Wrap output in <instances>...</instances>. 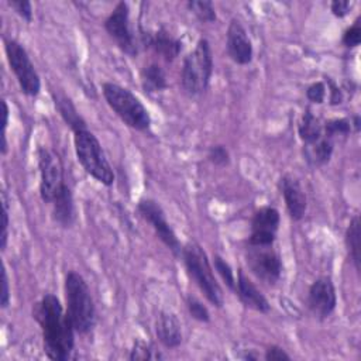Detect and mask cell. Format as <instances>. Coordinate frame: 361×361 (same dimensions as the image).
I'll list each match as a JSON object with an SVG mask.
<instances>
[{
    "label": "cell",
    "instance_id": "35",
    "mask_svg": "<svg viewBox=\"0 0 361 361\" xmlns=\"http://www.w3.org/2000/svg\"><path fill=\"white\" fill-rule=\"evenodd\" d=\"M264 358L267 361H289L290 355L282 347H279V345H269L265 350Z\"/></svg>",
    "mask_w": 361,
    "mask_h": 361
},
{
    "label": "cell",
    "instance_id": "11",
    "mask_svg": "<svg viewBox=\"0 0 361 361\" xmlns=\"http://www.w3.org/2000/svg\"><path fill=\"white\" fill-rule=\"evenodd\" d=\"M247 265L251 272L268 285L279 281L282 274V262L271 247H251L247 254Z\"/></svg>",
    "mask_w": 361,
    "mask_h": 361
},
{
    "label": "cell",
    "instance_id": "36",
    "mask_svg": "<svg viewBox=\"0 0 361 361\" xmlns=\"http://www.w3.org/2000/svg\"><path fill=\"white\" fill-rule=\"evenodd\" d=\"M353 3L347 1V0H334L330 4V10L336 17H344L348 14V11L351 10Z\"/></svg>",
    "mask_w": 361,
    "mask_h": 361
},
{
    "label": "cell",
    "instance_id": "19",
    "mask_svg": "<svg viewBox=\"0 0 361 361\" xmlns=\"http://www.w3.org/2000/svg\"><path fill=\"white\" fill-rule=\"evenodd\" d=\"M52 216L54 220L61 227H71L75 221V204H73V196L66 183L62 185L59 192L55 195L52 200Z\"/></svg>",
    "mask_w": 361,
    "mask_h": 361
},
{
    "label": "cell",
    "instance_id": "13",
    "mask_svg": "<svg viewBox=\"0 0 361 361\" xmlns=\"http://www.w3.org/2000/svg\"><path fill=\"white\" fill-rule=\"evenodd\" d=\"M337 305L336 289L329 276L317 278L309 288L307 292V306L310 312L319 317H329Z\"/></svg>",
    "mask_w": 361,
    "mask_h": 361
},
{
    "label": "cell",
    "instance_id": "29",
    "mask_svg": "<svg viewBox=\"0 0 361 361\" xmlns=\"http://www.w3.org/2000/svg\"><path fill=\"white\" fill-rule=\"evenodd\" d=\"M186 306L188 310L190 313V316L197 320V322H203L207 323L210 320V313L207 310V307L195 296H188L186 299Z\"/></svg>",
    "mask_w": 361,
    "mask_h": 361
},
{
    "label": "cell",
    "instance_id": "4",
    "mask_svg": "<svg viewBox=\"0 0 361 361\" xmlns=\"http://www.w3.org/2000/svg\"><path fill=\"white\" fill-rule=\"evenodd\" d=\"M102 92L109 107L121 118L124 124L137 131L149 130V113L131 90L113 82H104L102 85Z\"/></svg>",
    "mask_w": 361,
    "mask_h": 361
},
{
    "label": "cell",
    "instance_id": "18",
    "mask_svg": "<svg viewBox=\"0 0 361 361\" xmlns=\"http://www.w3.org/2000/svg\"><path fill=\"white\" fill-rule=\"evenodd\" d=\"M155 334L166 348H176L182 343V327L178 316L172 312H161L155 322Z\"/></svg>",
    "mask_w": 361,
    "mask_h": 361
},
{
    "label": "cell",
    "instance_id": "6",
    "mask_svg": "<svg viewBox=\"0 0 361 361\" xmlns=\"http://www.w3.org/2000/svg\"><path fill=\"white\" fill-rule=\"evenodd\" d=\"M213 73V54L206 38L196 42V47L189 52L182 65L180 82L183 90L190 96L202 94L210 85Z\"/></svg>",
    "mask_w": 361,
    "mask_h": 361
},
{
    "label": "cell",
    "instance_id": "9",
    "mask_svg": "<svg viewBox=\"0 0 361 361\" xmlns=\"http://www.w3.org/2000/svg\"><path fill=\"white\" fill-rule=\"evenodd\" d=\"M104 30L114 39L117 47L127 55L135 56L138 45L135 35L130 27V8L126 1L116 4L113 11L104 20Z\"/></svg>",
    "mask_w": 361,
    "mask_h": 361
},
{
    "label": "cell",
    "instance_id": "22",
    "mask_svg": "<svg viewBox=\"0 0 361 361\" xmlns=\"http://www.w3.org/2000/svg\"><path fill=\"white\" fill-rule=\"evenodd\" d=\"M298 133H299L300 140L303 141V145L312 144L324 135L323 126L320 124L319 118L310 110H306L303 113V116L298 124Z\"/></svg>",
    "mask_w": 361,
    "mask_h": 361
},
{
    "label": "cell",
    "instance_id": "28",
    "mask_svg": "<svg viewBox=\"0 0 361 361\" xmlns=\"http://www.w3.org/2000/svg\"><path fill=\"white\" fill-rule=\"evenodd\" d=\"M351 131V123L347 118H333L329 120L323 127V134L329 140L337 135H348Z\"/></svg>",
    "mask_w": 361,
    "mask_h": 361
},
{
    "label": "cell",
    "instance_id": "16",
    "mask_svg": "<svg viewBox=\"0 0 361 361\" xmlns=\"http://www.w3.org/2000/svg\"><path fill=\"white\" fill-rule=\"evenodd\" d=\"M279 190L283 196L285 206L293 220H300L305 216L307 200L300 182L292 175H283L279 179Z\"/></svg>",
    "mask_w": 361,
    "mask_h": 361
},
{
    "label": "cell",
    "instance_id": "34",
    "mask_svg": "<svg viewBox=\"0 0 361 361\" xmlns=\"http://www.w3.org/2000/svg\"><path fill=\"white\" fill-rule=\"evenodd\" d=\"M7 237H8V206H7V197L6 193H3V212H1V234H0V247L1 250L7 245Z\"/></svg>",
    "mask_w": 361,
    "mask_h": 361
},
{
    "label": "cell",
    "instance_id": "12",
    "mask_svg": "<svg viewBox=\"0 0 361 361\" xmlns=\"http://www.w3.org/2000/svg\"><path fill=\"white\" fill-rule=\"evenodd\" d=\"M281 216L275 207L265 206L255 212L251 220L250 247H272L279 228Z\"/></svg>",
    "mask_w": 361,
    "mask_h": 361
},
{
    "label": "cell",
    "instance_id": "8",
    "mask_svg": "<svg viewBox=\"0 0 361 361\" xmlns=\"http://www.w3.org/2000/svg\"><path fill=\"white\" fill-rule=\"evenodd\" d=\"M39 168V196L45 203H52L63 180V166L58 154L49 148H38Z\"/></svg>",
    "mask_w": 361,
    "mask_h": 361
},
{
    "label": "cell",
    "instance_id": "25",
    "mask_svg": "<svg viewBox=\"0 0 361 361\" xmlns=\"http://www.w3.org/2000/svg\"><path fill=\"white\" fill-rule=\"evenodd\" d=\"M186 6L203 23H213L216 20L214 6L209 0H192Z\"/></svg>",
    "mask_w": 361,
    "mask_h": 361
},
{
    "label": "cell",
    "instance_id": "24",
    "mask_svg": "<svg viewBox=\"0 0 361 361\" xmlns=\"http://www.w3.org/2000/svg\"><path fill=\"white\" fill-rule=\"evenodd\" d=\"M360 217L354 216L345 231V244L357 271H360Z\"/></svg>",
    "mask_w": 361,
    "mask_h": 361
},
{
    "label": "cell",
    "instance_id": "7",
    "mask_svg": "<svg viewBox=\"0 0 361 361\" xmlns=\"http://www.w3.org/2000/svg\"><path fill=\"white\" fill-rule=\"evenodd\" d=\"M4 48L10 69L13 71L21 92L31 97L37 96L41 90V79L25 48L16 39H6Z\"/></svg>",
    "mask_w": 361,
    "mask_h": 361
},
{
    "label": "cell",
    "instance_id": "14",
    "mask_svg": "<svg viewBox=\"0 0 361 361\" xmlns=\"http://www.w3.org/2000/svg\"><path fill=\"white\" fill-rule=\"evenodd\" d=\"M226 48L230 59L238 65H247L252 61L254 49L251 39L243 24L235 18H233L227 27Z\"/></svg>",
    "mask_w": 361,
    "mask_h": 361
},
{
    "label": "cell",
    "instance_id": "37",
    "mask_svg": "<svg viewBox=\"0 0 361 361\" xmlns=\"http://www.w3.org/2000/svg\"><path fill=\"white\" fill-rule=\"evenodd\" d=\"M0 302H1V307H7L10 303V286H8V278H7V272L6 268L3 265L1 269V296H0Z\"/></svg>",
    "mask_w": 361,
    "mask_h": 361
},
{
    "label": "cell",
    "instance_id": "33",
    "mask_svg": "<svg viewBox=\"0 0 361 361\" xmlns=\"http://www.w3.org/2000/svg\"><path fill=\"white\" fill-rule=\"evenodd\" d=\"M306 97L309 102L320 104L326 99V85L323 82L312 83L306 90Z\"/></svg>",
    "mask_w": 361,
    "mask_h": 361
},
{
    "label": "cell",
    "instance_id": "31",
    "mask_svg": "<svg viewBox=\"0 0 361 361\" xmlns=\"http://www.w3.org/2000/svg\"><path fill=\"white\" fill-rule=\"evenodd\" d=\"M8 6L27 23H31L32 20V4L27 0H10L7 1Z\"/></svg>",
    "mask_w": 361,
    "mask_h": 361
},
{
    "label": "cell",
    "instance_id": "40",
    "mask_svg": "<svg viewBox=\"0 0 361 361\" xmlns=\"http://www.w3.org/2000/svg\"><path fill=\"white\" fill-rule=\"evenodd\" d=\"M350 123H351V127L354 126V130H355V131L360 130V116L355 114V116L353 117V121H350Z\"/></svg>",
    "mask_w": 361,
    "mask_h": 361
},
{
    "label": "cell",
    "instance_id": "32",
    "mask_svg": "<svg viewBox=\"0 0 361 361\" xmlns=\"http://www.w3.org/2000/svg\"><path fill=\"white\" fill-rule=\"evenodd\" d=\"M341 41H343V44L347 48H354V47L360 45V41H361V27H360L358 21L344 31Z\"/></svg>",
    "mask_w": 361,
    "mask_h": 361
},
{
    "label": "cell",
    "instance_id": "39",
    "mask_svg": "<svg viewBox=\"0 0 361 361\" xmlns=\"http://www.w3.org/2000/svg\"><path fill=\"white\" fill-rule=\"evenodd\" d=\"M7 124H8V106H7V103L3 100V133H1V137H6Z\"/></svg>",
    "mask_w": 361,
    "mask_h": 361
},
{
    "label": "cell",
    "instance_id": "20",
    "mask_svg": "<svg viewBox=\"0 0 361 361\" xmlns=\"http://www.w3.org/2000/svg\"><path fill=\"white\" fill-rule=\"evenodd\" d=\"M54 102H55V106H56L61 117L63 118L66 126H69V128L73 133H76L79 130H83V128H87L86 121L79 114V111L76 110L75 104L71 102L69 97H66L63 94H55L54 93Z\"/></svg>",
    "mask_w": 361,
    "mask_h": 361
},
{
    "label": "cell",
    "instance_id": "23",
    "mask_svg": "<svg viewBox=\"0 0 361 361\" xmlns=\"http://www.w3.org/2000/svg\"><path fill=\"white\" fill-rule=\"evenodd\" d=\"M141 78L142 86L148 92H161L168 86L165 71L157 63H149L148 66H145L142 69Z\"/></svg>",
    "mask_w": 361,
    "mask_h": 361
},
{
    "label": "cell",
    "instance_id": "27",
    "mask_svg": "<svg viewBox=\"0 0 361 361\" xmlns=\"http://www.w3.org/2000/svg\"><path fill=\"white\" fill-rule=\"evenodd\" d=\"M213 265H214V269L217 271V274L221 276V279L227 285V288L234 290L235 289V276H234V271H233L231 265L219 254L213 255Z\"/></svg>",
    "mask_w": 361,
    "mask_h": 361
},
{
    "label": "cell",
    "instance_id": "3",
    "mask_svg": "<svg viewBox=\"0 0 361 361\" xmlns=\"http://www.w3.org/2000/svg\"><path fill=\"white\" fill-rule=\"evenodd\" d=\"M186 272L196 286L203 292L206 299L216 307H221L224 298L223 290L213 274L210 261L204 250L195 241H189L180 254Z\"/></svg>",
    "mask_w": 361,
    "mask_h": 361
},
{
    "label": "cell",
    "instance_id": "2",
    "mask_svg": "<svg viewBox=\"0 0 361 361\" xmlns=\"http://www.w3.org/2000/svg\"><path fill=\"white\" fill-rule=\"evenodd\" d=\"M66 314L69 316L76 333L87 334L96 324V307L90 289L83 276L69 271L65 278Z\"/></svg>",
    "mask_w": 361,
    "mask_h": 361
},
{
    "label": "cell",
    "instance_id": "38",
    "mask_svg": "<svg viewBox=\"0 0 361 361\" xmlns=\"http://www.w3.org/2000/svg\"><path fill=\"white\" fill-rule=\"evenodd\" d=\"M330 104H340L343 100L341 90L334 83H330Z\"/></svg>",
    "mask_w": 361,
    "mask_h": 361
},
{
    "label": "cell",
    "instance_id": "5",
    "mask_svg": "<svg viewBox=\"0 0 361 361\" xmlns=\"http://www.w3.org/2000/svg\"><path fill=\"white\" fill-rule=\"evenodd\" d=\"M75 152L83 169L97 182L111 186L114 182V172L109 164L100 141L87 128L73 133Z\"/></svg>",
    "mask_w": 361,
    "mask_h": 361
},
{
    "label": "cell",
    "instance_id": "15",
    "mask_svg": "<svg viewBox=\"0 0 361 361\" xmlns=\"http://www.w3.org/2000/svg\"><path fill=\"white\" fill-rule=\"evenodd\" d=\"M141 42L145 48L154 49L166 62L173 61L182 51L180 39L171 35L165 28H159L155 32L141 31Z\"/></svg>",
    "mask_w": 361,
    "mask_h": 361
},
{
    "label": "cell",
    "instance_id": "10",
    "mask_svg": "<svg viewBox=\"0 0 361 361\" xmlns=\"http://www.w3.org/2000/svg\"><path fill=\"white\" fill-rule=\"evenodd\" d=\"M137 209L141 217L152 226L157 237L169 248V251H172L173 255L180 257L183 247L180 245L173 228L168 223L159 203H157L154 199H141Z\"/></svg>",
    "mask_w": 361,
    "mask_h": 361
},
{
    "label": "cell",
    "instance_id": "17",
    "mask_svg": "<svg viewBox=\"0 0 361 361\" xmlns=\"http://www.w3.org/2000/svg\"><path fill=\"white\" fill-rule=\"evenodd\" d=\"M234 292L240 298L244 306L259 313H268L271 310V305L268 299L262 295V292L241 269L238 271V275H237Z\"/></svg>",
    "mask_w": 361,
    "mask_h": 361
},
{
    "label": "cell",
    "instance_id": "26",
    "mask_svg": "<svg viewBox=\"0 0 361 361\" xmlns=\"http://www.w3.org/2000/svg\"><path fill=\"white\" fill-rule=\"evenodd\" d=\"M128 358L133 361H135V360H159V358H164V355L158 350H155L152 344L137 340L130 350Z\"/></svg>",
    "mask_w": 361,
    "mask_h": 361
},
{
    "label": "cell",
    "instance_id": "21",
    "mask_svg": "<svg viewBox=\"0 0 361 361\" xmlns=\"http://www.w3.org/2000/svg\"><path fill=\"white\" fill-rule=\"evenodd\" d=\"M305 159L313 166H322L327 164L333 154V141L327 137H322L312 144L303 145Z\"/></svg>",
    "mask_w": 361,
    "mask_h": 361
},
{
    "label": "cell",
    "instance_id": "30",
    "mask_svg": "<svg viewBox=\"0 0 361 361\" xmlns=\"http://www.w3.org/2000/svg\"><path fill=\"white\" fill-rule=\"evenodd\" d=\"M207 158L217 166H226L230 164V152L224 145H213L209 148Z\"/></svg>",
    "mask_w": 361,
    "mask_h": 361
},
{
    "label": "cell",
    "instance_id": "1",
    "mask_svg": "<svg viewBox=\"0 0 361 361\" xmlns=\"http://www.w3.org/2000/svg\"><path fill=\"white\" fill-rule=\"evenodd\" d=\"M32 317L41 326L47 357L55 361L68 360L75 345L76 330L59 299L52 293H45L34 305Z\"/></svg>",
    "mask_w": 361,
    "mask_h": 361
}]
</instances>
